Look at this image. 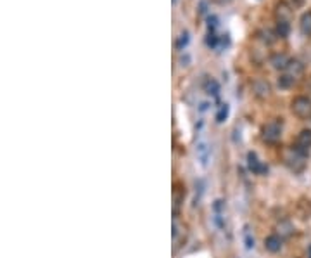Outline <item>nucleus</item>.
Segmentation results:
<instances>
[{"instance_id": "nucleus-7", "label": "nucleus", "mask_w": 311, "mask_h": 258, "mask_svg": "<svg viewBox=\"0 0 311 258\" xmlns=\"http://www.w3.org/2000/svg\"><path fill=\"white\" fill-rule=\"evenodd\" d=\"M291 62V57L287 56V54H273L272 57H270V64H272L275 70H280V71H285L287 66H289Z\"/></svg>"}, {"instance_id": "nucleus-2", "label": "nucleus", "mask_w": 311, "mask_h": 258, "mask_svg": "<svg viewBox=\"0 0 311 258\" xmlns=\"http://www.w3.org/2000/svg\"><path fill=\"white\" fill-rule=\"evenodd\" d=\"M282 130H283V123L280 118L270 120L268 123L263 125L261 128V139L266 144H277L282 137Z\"/></svg>"}, {"instance_id": "nucleus-5", "label": "nucleus", "mask_w": 311, "mask_h": 258, "mask_svg": "<svg viewBox=\"0 0 311 258\" xmlns=\"http://www.w3.org/2000/svg\"><path fill=\"white\" fill-rule=\"evenodd\" d=\"M213 213H214V222L219 229H225V201L223 199H216L213 205Z\"/></svg>"}, {"instance_id": "nucleus-3", "label": "nucleus", "mask_w": 311, "mask_h": 258, "mask_svg": "<svg viewBox=\"0 0 311 258\" xmlns=\"http://www.w3.org/2000/svg\"><path fill=\"white\" fill-rule=\"evenodd\" d=\"M292 113L301 120H309L311 118V99L306 96L296 97L291 104Z\"/></svg>"}, {"instance_id": "nucleus-22", "label": "nucleus", "mask_w": 311, "mask_h": 258, "mask_svg": "<svg viewBox=\"0 0 311 258\" xmlns=\"http://www.w3.org/2000/svg\"><path fill=\"white\" fill-rule=\"evenodd\" d=\"M244 244H246L248 250H253L254 248V236H253V232H251V229L248 227V225L244 227Z\"/></svg>"}, {"instance_id": "nucleus-1", "label": "nucleus", "mask_w": 311, "mask_h": 258, "mask_svg": "<svg viewBox=\"0 0 311 258\" xmlns=\"http://www.w3.org/2000/svg\"><path fill=\"white\" fill-rule=\"evenodd\" d=\"M283 163H285L294 174H301L306 168L308 163V153L299 149L297 146H292L283 151Z\"/></svg>"}, {"instance_id": "nucleus-13", "label": "nucleus", "mask_w": 311, "mask_h": 258, "mask_svg": "<svg viewBox=\"0 0 311 258\" xmlns=\"http://www.w3.org/2000/svg\"><path fill=\"white\" fill-rule=\"evenodd\" d=\"M264 248L270 251V253H278L282 250V238L278 234H272L264 239Z\"/></svg>"}, {"instance_id": "nucleus-23", "label": "nucleus", "mask_w": 311, "mask_h": 258, "mask_svg": "<svg viewBox=\"0 0 311 258\" xmlns=\"http://www.w3.org/2000/svg\"><path fill=\"white\" fill-rule=\"evenodd\" d=\"M189 40H190V33H189V31H182L180 37H178V40H176V49H178V51L185 49L187 44H189Z\"/></svg>"}, {"instance_id": "nucleus-18", "label": "nucleus", "mask_w": 311, "mask_h": 258, "mask_svg": "<svg viewBox=\"0 0 311 258\" xmlns=\"http://www.w3.org/2000/svg\"><path fill=\"white\" fill-rule=\"evenodd\" d=\"M258 38L261 40L263 44H273L275 40L278 38L277 37V33H275V30H261V31H258Z\"/></svg>"}, {"instance_id": "nucleus-6", "label": "nucleus", "mask_w": 311, "mask_h": 258, "mask_svg": "<svg viewBox=\"0 0 311 258\" xmlns=\"http://www.w3.org/2000/svg\"><path fill=\"white\" fill-rule=\"evenodd\" d=\"M248 165H249V170L253 171L256 175H263L268 171V166L264 165L263 161L258 160V156H256V153H249L248 155Z\"/></svg>"}, {"instance_id": "nucleus-11", "label": "nucleus", "mask_w": 311, "mask_h": 258, "mask_svg": "<svg viewBox=\"0 0 311 258\" xmlns=\"http://www.w3.org/2000/svg\"><path fill=\"white\" fill-rule=\"evenodd\" d=\"M296 146L299 147V149H303V151L308 153L309 149H311V130H301L299 135H297V139H296Z\"/></svg>"}, {"instance_id": "nucleus-25", "label": "nucleus", "mask_w": 311, "mask_h": 258, "mask_svg": "<svg viewBox=\"0 0 311 258\" xmlns=\"http://www.w3.org/2000/svg\"><path fill=\"white\" fill-rule=\"evenodd\" d=\"M216 26H218V17L216 16H209L208 17V28H209V31H214V30H216Z\"/></svg>"}, {"instance_id": "nucleus-9", "label": "nucleus", "mask_w": 311, "mask_h": 258, "mask_svg": "<svg viewBox=\"0 0 311 258\" xmlns=\"http://www.w3.org/2000/svg\"><path fill=\"white\" fill-rule=\"evenodd\" d=\"M253 90H254V94L258 97H268L270 94H272V85L268 83L266 80H256L254 83H253Z\"/></svg>"}, {"instance_id": "nucleus-17", "label": "nucleus", "mask_w": 311, "mask_h": 258, "mask_svg": "<svg viewBox=\"0 0 311 258\" xmlns=\"http://www.w3.org/2000/svg\"><path fill=\"white\" fill-rule=\"evenodd\" d=\"M275 33L278 38H287L291 33V23L287 21H277V26H275Z\"/></svg>"}, {"instance_id": "nucleus-16", "label": "nucleus", "mask_w": 311, "mask_h": 258, "mask_svg": "<svg viewBox=\"0 0 311 258\" xmlns=\"http://www.w3.org/2000/svg\"><path fill=\"white\" fill-rule=\"evenodd\" d=\"M299 28L304 37H311V11L304 12L299 19Z\"/></svg>"}, {"instance_id": "nucleus-8", "label": "nucleus", "mask_w": 311, "mask_h": 258, "mask_svg": "<svg viewBox=\"0 0 311 258\" xmlns=\"http://www.w3.org/2000/svg\"><path fill=\"white\" fill-rule=\"evenodd\" d=\"M275 17H277V21H287V23H291V19H292V7L289 6V4H285V2L277 4Z\"/></svg>"}, {"instance_id": "nucleus-14", "label": "nucleus", "mask_w": 311, "mask_h": 258, "mask_svg": "<svg viewBox=\"0 0 311 258\" xmlns=\"http://www.w3.org/2000/svg\"><path fill=\"white\" fill-rule=\"evenodd\" d=\"M282 239L283 238H291L292 234H294V225H292V222L289 220H282V222H278L277 224V232Z\"/></svg>"}, {"instance_id": "nucleus-21", "label": "nucleus", "mask_w": 311, "mask_h": 258, "mask_svg": "<svg viewBox=\"0 0 311 258\" xmlns=\"http://www.w3.org/2000/svg\"><path fill=\"white\" fill-rule=\"evenodd\" d=\"M228 113H230V106H228V104H221L218 113H216V121H218V123H223V121L228 118Z\"/></svg>"}, {"instance_id": "nucleus-15", "label": "nucleus", "mask_w": 311, "mask_h": 258, "mask_svg": "<svg viewBox=\"0 0 311 258\" xmlns=\"http://www.w3.org/2000/svg\"><path fill=\"white\" fill-rule=\"evenodd\" d=\"M184 196H185V187L182 189H175L173 191V217H178V211H180V206L184 203Z\"/></svg>"}, {"instance_id": "nucleus-27", "label": "nucleus", "mask_w": 311, "mask_h": 258, "mask_svg": "<svg viewBox=\"0 0 311 258\" xmlns=\"http://www.w3.org/2000/svg\"><path fill=\"white\" fill-rule=\"evenodd\" d=\"M308 258H311V244H309V248H308Z\"/></svg>"}, {"instance_id": "nucleus-12", "label": "nucleus", "mask_w": 311, "mask_h": 258, "mask_svg": "<svg viewBox=\"0 0 311 258\" xmlns=\"http://www.w3.org/2000/svg\"><path fill=\"white\" fill-rule=\"evenodd\" d=\"M283 73L294 76V78L297 80L299 76H303V73H304V64L299 59H291L289 66H287V70L283 71Z\"/></svg>"}, {"instance_id": "nucleus-4", "label": "nucleus", "mask_w": 311, "mask_h": 258, "mask_svg": "<svg viewBox=\"0 0 311 258\" xmlns=\"http://www.w3.org/2000/svg\"><path fill=\"white\" fill-rule=\"evenodd\" d=\"M171 238H173V251H178L187 243V227L180 224L178 217H173V225H171Z\"/></svg>"}, {"instance_id": "nucleus-26", "label": "nucleus", "mask_w": 311, "mask_h": 258, "mask_svg": "<svg viewBox=\"0 0 311 258\" xmlns=\"http://www.w3.org/2000/svg\"><path fill=\"white\" fill-rule=\"evenodd\" d=\"M304 4V0H289V6L292 9H296V7H301Z\"/></svg>"}, {"instance_id": "nucleus-24", "label": "nucleus", "mask_w": 311, "mask_h": 258, "mask_svg": "<svg viewBox=\"0 0 311 258\" xmlns=\"http://www.w3.org/2000/svg\"><path fill=\"white\" fill-rule=\"evenodd\" d=\"M206 45H208V47H211V49H216L218 45H219V37L216 33H214V31H209L208 33V38H206Z\"/></svg>"}, {"instance_id": "nucleus-20", "label": "nucleus", "mask_w": 311, "mask_h": 258, "mask_svg": "<svg viewBox=\"0 0 311 258\" xmlns=\"http://www.w3.org/2000/svg\"><path fill=\"white\" fill-rule=\"evenodd\" d=\"M296 78L294 76H291V75H287V73H283L278 76V87L280 89H291L292 85H296Z\"/></svg>"}, {"instance_id": "nucleus-19", "label": "nucleus", "mask_w": 311, "mask_h": 258, "mask_svg": "<svg viewBox=\"0 0 311 258\" xmlns=\"http://www.w3.org/2000/svg\"><path fill=\"white\" fill-rule=\"evenodd\" d=\"M204 90H206V94H208V96L216 97L218 94H219V85H218V81L213 80V78H209V80L204 83Z\"/></svg>"}, {"instance_id": "nucleus-10", "label": "nucleus", "mask_w": 311, "mask_h": 258, "mask_svg": "<svg viewBox=\"0 0 311 258\" xmlns=\"http://www.w3.org/2000/svg\"><path fill=\"white\" fill-rule=\"evenodd\" d=\"M195 155H197V160L201 161L203 166H208V161L211 158V149H209L208 142H199L197 147H195Z\"/></svg>"}]
</instances>
